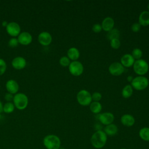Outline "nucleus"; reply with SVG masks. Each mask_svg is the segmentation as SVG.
<instances>
[{
    "instance_id": "14",
    "label": "nucleus",
    "mask_w": 149,
    "mask_h": 149,
    "mask_svg": "<svg viewBox=\"0 0 149 149\" xmlns=\"http://www.w3.org/2000/svg\"><path fill=\"white\" fill-rule=\"evenodd\" d=\"M135 59L130 54H126L122 55L120 58V63L124 68H130L133 66Z\"/></svg>"
},
{
    "instance_id": "35",
    "label": "nucleus",
    "mask_w": 149,
    "mask_h": 149,
    "mask_svg": "<svg viewBox=\"0 0 149 149\" xmlns=\"http://www.w3.org/2000/svg\"><path fill=\"white\" fill-rule=\"evenodd\" d=\"M133 77H132V76H131V75H129V76H127V81H129V82H132V80H133Z\"/></svg>"
},
{
    "instance_id": "41",
    "label": "nucleus",
    "mask_w": 149,
    "mask_h": 149,
    "mask_svg": "<svg viewBox=\"0 0 149 149\" xmlns=\"http://www.w3.org/2000/svg\"></svg>"
},
{
    "instance_id": "18",
    "label": "nucleus",
    "mask_w": 149,
    "mask_h": 149,
    "mask_svg": "<svg viewBox=\"0 0 149 149\" xmlns=\"http://www.w3.org/2000/svg\"><path fill=\"white\" fill-rule=\"evenodd\" d=\"M103 131L107 135V136H113L118 133V127L114 123H111L105 126L104 128Z\"/></svg>"
},
{
    "instance_id": "25",
    "label": "nucleus",
    "mask_w": 149,
    "mask_h": 149,
    "mask_svg": "<svg viewBox=\"0 0 149 149\" xmlns=\"http://www.w3.org/2000/svg\"><path fill=\"white\" fill-rule=\"evenodd\" d=\"M15 105L12 102H6L3 105V111L6 113H12L15 109Z\"/></svg>"
},
{
    "instance_id": "5",
    "label": "nucleus",
    "mask_w": 149,
    "mask_h": 149,
    "mask_svg": "<svg viewBox=\"0 0 149 149\" xmlns=\"http://www.w3.org/2000/svg\"><path fill=\"white\" fill-rule=\"evenodd\" d=\"M133 68L135 73L138 76H144L148 72L149 65L146 61L140 59L135 61Z\"/></svg>"
},
{
    "instance_id": "16",
    "label": "nucleus",
    "mask_w": 149,
    "mask_h": 149,
    "mask_svg": "<svg viewBox=\"0 0 149 149\" xmlns=\"http://www.w3.org/2000/svg\"><path fill=\"white\" fill-rule=\"evenodd\" d=\"M5 86L8 92L12 94H16L19 91V84L16 81L13 79L8 80L6 83Z\"/></svg>"
},
{
    "instance_id": "2",
    "label": "nucleus",
    "mask_w": 149,
    "mask_h": 149,
    "mask_svg": "<svg viewBox=\"0 0 149 149\" xmlns=\"http://www.w3.org/2000/svg\"><path fill=\"white\" fill-rule=\"evenodd\" d=\"M42 143L46 149H59L61 146L60 138L53 134L46 135L42 140Z\"/></svg>"
},
{
    "instance_id": "22",
    "label": "nucleus",
    "mask_w": 149,
    "mask_h": 149,
    "mask_svg": "<svg viewBox=\"0 0 149 149\" xmlns=\"http://www.w3.org/2000/svg\"><path fill=\"white\" fill-rule=\"evenodd\" d=\"M139 136L142 140L149 142V127L141 128L139 132Z\"/></svg>"
},
{
    "instance_id": "37",
    "label": "nucleus",
    "mask_w": 149,
    "mask_h": 149,
    "mask_svg": "<svg viewBox=\"0 0 149 149\" xmlns=\"http://www.w3.org/2000/svg\"><path fill=\"white\" fill-rule=\"evenodd\" d=\"M3 111V105L1 102V101H0V113Z\"/></svg>"
},
{
    "instance_id": "38",
    "label": "nucleus",
    "mask_w": 149,
    "mask_h": 149,
    "mask_svg": "<svg viewBox=\"0 0 149 149\" xmlns=\"http://www.w3.org/2000/svg\"><path fill=\"white\" fill-rule=\"evenodd\" d=\"M147 9H148V11L149 12V3H148V5H147Z\"/></svg>"
},
{
    "instance_id": "27",
    "label": "nucleus",
    "mask_w": 149,
    "mask_h": 149,
    "mask_svg": "<svg viewBox=\"0 0 149 149\" xmlns=\"http://www.w3.org/2000/svg\"><path fill=\"white\" fill-rule=\"evenodd\" d=\"M71 61L69 59L67 56H62L59 61V64L63 67H68Z\"/></svg>"
},
{
    "instance_id": "8",
    "label": "nucleus",
    "mask_w": 149,
    "mask_h": 149,
    "mask_svg": "<svg viewBox=\"0 0 149 149\" xmlns=\"http://www.w3.org/2000/svg\"><path fill=\"white\" fill-rule=\"evenodd\" d=\"M109 72L111 74L115 76H120L125 71V68L120 62H115L112 63L108 68Z\"/></svg>"
},
{
    "instance_id": "17",
    "label": "nucleus",
    "mask_w": 149,
    "mask_h": 149,
    "mask_svg": "<svg viewBox=\"0 0 149 149\" xmlns=\"http://www.w3.org/2000/svg\"><path fill=\"white\" fill-rule=\"evenodd\" d=\"M120 122L125 126L131 127L135 123V119L130 114H124L120 118Z\"/></svg>"
},
{
    "instance_id": "34",
    "label": "nucleus",
    "mask_w": 149,
    "mask_h": 149,
    "mask_svg": "<svg viewBox=\"0 0 149 149\" xmlns=\"http://www.w3.org/2000/svg\"><path fill=\"white\" fill-rule=\"evenodd\" d=\"M13 97H14L13 94L9 93H7L6 94H5V95L4 96V99L7 102H11L13 100Z\"/></svg>"
},
{
    "instance_id": "23",
    "label": "nucleus",
    "mask_w": 149,
    "mask_h": 149,
    "mask_svg": "<svg viewBox=\"0 0 149 149\" xmlns=\"http://www.w3.org/2000/svg\"><path fill=\"white\" fill-rule=\"evenodd\" d=\"M133 93V88L130 84L126 85L122 90V96L125 98H130Z\"/></svg>"
},
{
    "instance_id": "20",
    "label": "nucleus",
    "mask_w": 149,
    "mask_h": 149,
    "mask_svg": "<svg viewBox=\"0 0 149 149\" xmlns=\"http://www.w3.org/2000/svg\"><path fill=\"white\" fill-rule=\"evenodd\" d=\"M67 56L70 61H77L80 57V51L76 47H71L67 51Z\"/></svg>"
},
{
    "instance_id": "30",
    "label": "nucleus",
    "mask_w": 149,
    "mask_h": 149,
    "mask_svg": "<svg viewBox=\"0 0 149 149\" xmlns=\"http://www.w3.org/2000/svg\"><path fill=\"white\" fill-rule=\"evenodd\" d=\"M92 101L99 102L102 98V95L99 92H94L91 94Z\"/></svg>"
},
{
    "instance_id": "1",
    "label": "nucleus",
    "mask_w": 149,
    "mask_h": 149,
    "mask_svg": "<svg viewBox=\"0 0 149 149\" xmlns=\"http://www.w3.org/2000/svg\"><path fill=\"white\" fill-rule=\"evenodd\" d=\"M108 136L102 130H97L91 136V146L96 149L102 148L107 144Z\"/></svg>"
},
{
    "instance_id": "32",
    "label": "nucleus",
    "mask_w": 149,
    "mask_h": 149,
    "mask_svg": "<svg viewBox=\"0 0 149 149\" xmlns=\"http://www.w3.org/2000/svg\"><path fill=\"white\" fill-rule=\"evenodd\" d=\"M102 27L101 25L99 23H95L94 24H93V27H92V30L93 32L95 33H99L102 30Z\"/></svg>"
},
{
    "instance_id": "26",
    "label": "nucleus",
    "mask_w": 149,
    "mask_h": 149,
    "mask_svg": "<svg viewBox=\"0 0 149 149\" xmlns=\"http://www.w3.org/2000/svg\"><path fill=\"white\" fill-rule=\"evenodd\" d=\"M131 55H132L133 58L135 59V61L139 60L141 59V57L143 55V52L140 48H136L133 49V51H132Z\"/></svg>"
},
{
    "instance_id": "7",
    "label": "nucleus",
    "mask_w": 149,
    "mask_h": 149,
    "mask_svg": "<svg viewBox=\"0 0 149 149\" xmlns=\"http://www.w3.org/2000/svg\"><path fill=\"white\" fill-rule=\"evenodd\" d=\"M68 69L70 73L74 76H80L84 71L83 64L78 61H72L68 66Z\"/></svg>"
},
{
    "instance_id": "28",
    "label": "nucleus",
    "mask_w": 149,
    "mask_h": 149,
    "mask_svg": "<svg viewBox=\"0 0 149 149\" xmlns=\"http://www.w3.org/2000/svg\"><path fill=\"white\" fill-rule=\"evenodd\" d=\"M110 45L111 47L114 49H117L120 47V41L119 39L118 38H115L113 39L110 41Z\"/></svg>"
},
{
    "instance_id": "39",
    "label": "nucleus",
    "mask_w": 149,
    "mask_h": 149,
    "mask_svg": "<svg viewBox=\"0 0 149 149\" xmlns=\"http://www.w3.org/2000/svg\"><path fill=\"white\" fill-rule=\"evenodd\" d=\"M59 149H66V148H62V147H61L60 148H59Z\"/></svg>"
},
{
    "instance_id": "21",
    "label": "nucleus",
    "mask_w": 149,
    "mask_h": 149,
    "mask_svg": "<svg viewBox=\"0 0 149 149\" xmlns=\"http://www.w3.org/2000/svg\"><path fill=\"white\" fill-rule=\"evenodd\" d=\"M89 107L91 112L96 115L100 114L102 108L101 104L100 102L97 101H92L89 105Z\"/></svg>"
},
{
    "instance_id": "10",
    "label": "nucleus",
    "mask_w": 149,
    "mask_h": 149,
    "mask_svg": "<svg viewBox=\"0 0 149 149\" xmlns=\"http://www.w3.org/2000/svg\"><path fill=\"white\" fill-rule=\"evenodd\" d=\"M7 33L13 37H17L20 33V27L19 24L15 22H9L6 27Z\"/></svg>"
},
{
    "instance_id": "19",
    "label": "nucleus",
    "mask_w": 149,
    "mask_h": 149,
    "mask_svg": "<svg viewBox=\"0 0 149 149\" xmlns=\"http://www.w3.org/2000/svg\"><path fill=\"white\" fill-rule=\"evenodd\" d=\"M141 26H147L149 25V12L144 10L141 12L139 16V22Z\"/></svg>"
},
{
    "instance_id": "33",
    "label": "nucleus",
    "mask_w": 149,
    "mask_h": 149,
    "mask_svg": "<svg viewBox=\"0 0 149 149\" xmlns=\"http://www.w3.org/2000/svg\"><path fill=\"white\" fill-rule=\"evenodd\" d=\"M141 29V25L137 23V22H136V23H134L132 26H131V30L132 31L134 32V33H137L140 31V30Z\"/></svg>"
},
{
    "instance_id": "12",
    "label": "nucleus",
    "mask_w": 149,
    "mask_h": 149,
    "mask_svg": "<svg viewBox=\"0 0 149 149\" xmlns=\"http://www.w3.org/2000/svg\"><path fill=\"white\" fill-rule=\"evenodd\" d=\"M17 40L19 44L23 45H27L31 43L33 40V37L31 34L27 31H23L20 33L17 36Z\"/></svg>"
},
{
    "instance_id": "24",
    "label": "nucleus",
    "mask_w": 149,
    "mask_h": 149,
    "mask_svg": "<svg viewBox=\"0 0 149 149\" xmlns=\"http://www.w3.org/2000/svg\"><path fill=\"white\" fill-rule=\"evenodd\" d=\"M119 37H120V31L118 29L115 28H113L111 31H108L107 35V37L108 40H109V41L115 38L119 39Z\"/></svg>"
},
{
    "instance_id": "9",
    "label": "nucleus",
    "mask_w": 149,
    "mask_h": 149,
    "mask_svg": "<svg viewBox=\"0 0 149 149\" xmlns=\"http://www.w3.org/2000/svg\"><path fill=\"white\" fill-rule=\"evenodd\" d=\"M98 119L100 123L105 126L113 123L115 119L114 115L109 112H105L98 114Z\"/></svg>"
},
{
    "instance_id": "3",
    "label": "nucleus",
    "mask_w": 149,
    "mask_h": 149,
    "mask_svg": "<svg viewBox=\"0 0 149 149\" xmlns=\"http://www.w3.org/2000/svg\"><path fill=\"white\" fill-rule=\"evenodd\" d=\"M148 84V79L144 76H137L134 77L130 83V85L133 88L137 91L145 90L147 88Z\"/></svg>"
},
{
    "instance_id": "31",
    "label": "nucleus",
    "mask_w": 149,
    "mask_h": 149,
    "mask_svg": "<svg viewBox=\"0 0 149 149\" xmlns=\"http://www.w3.org/2000/svg\"><path fill=\"white\" fill-rule=\"evenodd\" d=\"M19 44V41L17 40V38L13 37L10 38L8 41V45L11 48H15Z\"/></svg>"
},
{
    "instance_id": "13",
    "label": "nucleus",
    "mask_w": 149,
    "mask_h": 149,
    "mask_svg": "<svg viewBox=\"0 0 149 149\" xmlns=\"http://www.w3.org/2000/svg\"><path fill=\"white\" fill-rule=\"evenodd\" d=\"M27 64L26 60L22 56H16L12 61V67L16 70H22L24 69Z\"/></svg>"
},
{
    "instance_id": "29",
    "label": "nucleus",
    "mask_w": 149,
    "mask_h": 149,
    "mask_svg": "<svg viewBox=\"0 0 149 149\" xmlns=\"http://www.w3.org/2000/svg\"><path fill=\"white\" fill-rule=\"evenodd\" d=\"M6 63L5 61L2 59L0 58V76L2 75L6 70Z\"/></svg>"
},
{
    "instance_id": "36",
    "label": "nucleus",
    "mask_w": 149,
    "mask_h": 149,
    "mask_svg": "<svg viewBox=\"0 0 149 149\" xmlns=\"http://www.w3.org/2000/svg\"><path fill=\"white\" fill-rule=\"evenodd\" d=\"M8 22H6V21H3V22H2V26H3V27H6V26H8Z\"/></svg>"
},
{
    "instance_id": "4",
    "label": "nucleus",
    "mask_w": 149,
    "mask_h": 149,
    "mask_svg": "<svg viewBox=\"0 0 149 149\" xmlns=\"http://www.w3.org/2000/svg\"><path fill=\"white\" fill-rule=\"evenodd\" d=\"M13 102L15 107L17 109L23 110L27 108L29 100L27 96L25 94L19 93L14 95Z\"/></svg>"
},
{
    "instance_id": "6",
    "label": "nucleus",
    "mask_w": 149,
    "mask_h": 149,
    "mask_svg": "<svg viewBox=\"0 0 149 149\" xmlns=\"http://www.w3.org/2000/svg\"><path fill=\"white\" fill-rule=\"evenodd\" d=\"M76 100L80 105L88 106L92 102L91 94L86 90H81L77 94Z\"/></svg>"
},
{
    "instance_id": "11",
    "label": "nucleus",
    "mask_w": 149,
    "mask_h": 149,
    "mask_svg": "<svg viewBox=\"0 0 149 149\" xmlns=\"http://www.w3.org/2000/svg\"><path fill=\"white\" fill-rule=\"evenodd\" d=\"M52 40L51 34L48 31H42L38 36V41L39 43L43 46L49 45Z\"/></svg>"
},
{
    "instance_id": "40",
    "label": "nucleus",
    "mask_w": 149,
    "mask_h": 149,
    "mask_svg": "<svg viewBox=\"0 0 149 149\" xmlns=\"http://www.w3.org/2000/svg\"><path fill=\"white\" fill-rule=\"evenodd\" d=\"M120 149H127V148H122Z\"/></svg>"
},
{
    "instance_id": "15",
    "label": "nucleus",
    "mask_w": 149,
    "mask_h": 149,
    "mask_svg": "<svg viewBox=\"0 0 149 149\" xmlns=\"http://www.w3.org/2000/svg\"><path fill=\"white\" fill-rule=\"evenodd\" d=\"M101 25L102 27V29L104 31L108 32L113 29L115 22L112 17H107L103 19Z\"/></svg>"
}]
</instances>
